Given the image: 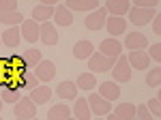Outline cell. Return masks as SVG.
Instances as JSON below:
<instances>
[{
    "label": "cell",
    "instance_id": "39",
    "mask_svg": "<svg viewBox=\"0 0 161 120\" xmlns=\"http://www.w3.org/2000/svg\"><path fill=\"white\" fill-rule=\"evenodd\" d=\"M17 120H37V118H17Z\"/></svg>",
    "mask_w": 161,
    "mask_h": 120
},
{
    "label": "cell",
    "instance_id": "3",
    "mask_svg": "<svg viewBox=\"0 0 161 120\" xmlns=\"http://www.w3.org/2000/svg\"><path fill=\"white\" fill-rule=\"evenodd\" d=\"M99 54H103L105 58L116 60L118 56H123V43H120V41H116V39H110V36H108L105 41H101Z\"/></svg>",
    "mask_w": 161,
    "mask_h": 120
},
{
    "label": "cell",
    "instance_id": "40",
    "mask_svg": "<svg viewBox=\"0 0 161 120\" xmlns=\"http://www.w3.org/2000/svg\"><path fill=\"white\" fill-rule=\"evenodd\" d=\"M67 120H75V118H73V116H69V118H67Z\"/></svg>",
    "mask_w": 161,
    "mask_h": 120
},
{
    "label": "cell",
    "instance_id": "11",
    "mask_svg": "<svg viewBox=\"0 0 161 120\" xmlns=\"http://www.w3.org/2000/svg\"><path fill=\"white\" fill-rule=\"evenodd\" d=\"M127 62H129L131 69H137V71H146L150 67V58L146 52H129Z\"/></svg>",
    "mask_w": 161,
    "mask_h": 120
},
{
    "label": "cell",
    "instance_id": "19",
    "mask_svg": "<svg viewBox=\"0 0 161 120\" xmlns=\"http://www.w3.org/2000/svg\"><path fill=\"white\" fill-rule=\"evenodd\" d=\"M52 96V88L50 86H37L35 90H30V95L28 99L35 103V105H43V103H47Z\"/></svg>",
    "mask_w": 161,
    "mask_h": 120
},
{
    "label": "cell",
    "instance_id": "35",
    "mask_svg": "<svg viewBox=\"0 0 161 120\" xmlns=\"http://www.w3.org/2000/svg\"><path fill=\"white\" fill-rule=\"evenodd\" d=\"M133 7H137V9H157L159 0H136Z\"/></svg>",
    "mask_w": 161,
    "mask_h": 120
},
{
    "label": "cell",
    "instance_id": "41",
    "mask_svg": "<svg viewBox=\"0 0 161 120\" xmlns=\"http://www.w3.org/2000/svg\"><path fill=\"white\" fill-rule=\"evenodd\" d=\"M0 109H2V99H0Z\"/></svg>",
    "mask_w": 161,
    "mask_h": 120
},
{
    "label": "cell",
    "instance_id": "5",
    "mask_svg": "<svg viewBox=\"0 0 161 120\" xmlns=\"http://www.w3.org/2000/svg\"><path fill=\"white\" fill-rule=\"evenodd\" d=\"M15 118H37V105L28 99V96H22L17 103H15V109H13Z\"/></svg>",
    "mask_w": 161,
    "mask_h": 120
},
{
    "label": "cell",
    "instance_id": "36",
    "mask_svg": "<svg viewBox=\"0 0 161 120\" xmlns=\"http://www.w3.org/2000/svg\"><path fill=\"white\" fill-rule=\"evenodd\" d=\"M0 11H17L15 0H0Z\"/></svg>",
    "mask_w": 161,
    "mask_h": 120
},
{
    "label": "cell",
    "instance_id": "34",
    "mask_svg": "<svg viewBox=\"0 0 161 120\" xmlns=\"http://www.w3.org/2000/svg\"><path fill=\"white\" fill-rule=\"evenodd\" d=\"M146 54H148L150 62H161V45H157V43H155V45H150Z\"/></svg>",
    "mask_w": 161,
    "mask_h": 120
},
{
    "label": "cell",
    "instance_id": "10",
    "mask_svg": "<svg viewBox=\"0 0 161 120\" xmlns=\"http://www.w3.org/2000/svg\"><path fill=\"white\" fill-rule=\"evenodd\" d=\"M39 39H41V43H45V45H56V43H58V30H56V26L52 24V22L41 24L39 26Z\"/></svg>",
    "mask_w": 161,
    "mask_h": 120
},
{
    "label": "cell",
    "instance_id": "15",
    "mask_svg": "<svg viewBox=\"0 0 161 120\" xmlns=\"http://www.w3.org/2000/svg\"><path fill=\"white\" fill-rule=\"evenodd\" d=\"M54 9H56V7H47V4H41V2H39L37 7H35V9H32V17H30V19H32V22H41V24H45V22H50L52 17H54Z\"/></svg>",
    "mask_w": 161,
    "mask_h": 120
},
{
    "label": "cell",
    "instance_id": "37",
    "mask_svg": "<svg viewBox=\"0 0 161 120\" xmlns=\"http://www.w3.org/2000/svg\"><path fill=\"white\" fill-rule=\"evenodd\" d=\"M153 32L161 35V15H155V19H153Z\"/></svg>",
    "mask_w": 161,
    "mask_h": 120
},
{
    "label": "cell",
    "instance_id": "26",
    "mask_svg": "<svg viewBox=\"0 0 161 120\" xmlns=\"http://www.w3.org/2000/svg\"><path fill=\"white\" fill-rule=\"evenodd\" d=\"M0 22L7 26H19L24 22V15L19 11H0Z\"/></svg>",
    "mask_w": 161,
    "mask_h": 120
},
{
    "label": "cell",
    "instance_id": "42",
    "mask_svg": "<svg viewBox=\"0 0 161 120\" xmlns=\"http://www.w3.org/2000/svg\"><path fill=\"white\" fill-rule=\"evenodd\" d=\"M95 120H105V118H95Z\"/></svg>",
    "mask_w": 161,
    "mask_h": 120
},
{
    "label": "cell",
    "instance_id": "21",
    "mask_svg": "<svg viewBox=\"0 0 161 120\" xmlns=\"http://www.w3.org/2000/svg\"><path fill=\"white\" fill-rule=\"evenodd\" d=\"M92 54H95V47H92L90 41H77V43L73 45V56H75V58L88 60Z\"/></svg>",
    "mask_w": 161,
    "mask_h": 120
},
{
    "label": "cell",
    "instance_id": "18",
    "mask_svg": "<svg viewBox=\"0 0 161 120\" xmlns=\"http://www.w3.org/2000/svg\"><path fill=\"white\" fill-rule=\"evenodd\" d=\"M99 96L112 103V101H116L120 96V88L114 82H103V84H99Z\"/></svg>",
    "mask_w": 161,
    "mask_h": 120
},
{
    "label": "cell",
    "instance_id": "20",
    "mask_svg": "<svg viewBox=\"0 0 161 120\" xmlns=\"http://www.w3.org/2000/svg\"><path fill=\"white\" fill-rule=\"evenodd\" d=\"M105 28H108V32L112 35V39H114V36L127 32V22H125L123 17H112L110 15V19H105Z\"/></svg>",
    "mask_w": 161,
    "mask_h": 120
},
{
    "label": "cell",
    "instance_id": "24",
    "mask_svg": "<svg viewBox=\"0 0 161 120\" xmlns=\"http://www.w3.org/2000/svg\"><path fill=\"white\" fill-rule=\"evenodd\" d=\"M112 114H114L116 118H120V120H131L136 116V105H133V103H118L116 107L112 109Z\"/></svg>",
    "mask_w": 161,
    "mask_h": 120
},
{
    "label": "cell",
    "instance_id": "7",
    "mask_svg": "<svg viewBox=\"0 0 161 120\" xmlns=\"http://www.w3.org/2000/svg\"><path fill=\"white\" fill-rule=\"evenodd\" d=\"M86 101H88L90 112H92V114H97L99 118H103L105 114H110V112H112V103H110V101H105V99H101L99 95H90Z\"/></svg>",
    "mask_w": 161,
    "mask_h": 120
},
{
    "label": "cell",
    "instance_id": "2",
    "mask_svg": "<svg viewBox=\"0 0 161 120\" xmlns=\"http://www.w3.org/2000/svg\"><path fill=\"white\" fill-rule=\"evenodd\" d=\"M114 62L116 60H112V58H105L103 54H99V52H95L90 58H88V69L90 71L88 73H105V71H110L112 67H114Z\"/></svg>",
    "mask_w": 161,
    "mask_h": 120
},
{
    "label": "cell",
    "instance_id": "1",
    "mask_svg": "<svg viewBox=\"0 0 161 120\" xmlns=\"http://www.w3.org/2000/svg\"><path fill=\"white\" fill-rule=\"evenodd\" d=\"M112 77H114V84H127L131 79V67L127 62V56H118L114 67H112Z\"/></svg>",
    "mask_w": 161,
    "mask_h": 120
},
{
    "label": "cell",
    "instance_id": "33",
    "mask_svg": "<svg viewBox=\"0 0 161 120\" xmlns=\"http://www.w3.org/2000/svg\"><path fill=\"white\" fill-rule=\"evenodd\" d=\"M131 120H153V116H150V112L146 109V105L142 103V105L136 107V116H133Z\"/></svg>",
    "mask_w": 161,
    "mask_h": 120
},
{
    "label": "cell",
    "instance_id": "44",
    "mask_svg": "<svg viewBox=\"0 0 161 120\" xmlns=\"http://www.w3.org/2000/svg\"><path fill=\"white\" fill-rule=\"evenodd\" d=\"M0 120H2V118H0Z\"/></svg>",
    "mask_w": 161,
    "mask_h": 120
},
{
    "label": "cell",
    "instance_id": "43",
    "mask_svg": "<svg viewBox=\"0 0 161 120\" xmlns=\"http://www.w3.org/2000/svg\"><path fill=\"white\" fill-rule=\"evenodd\" d=\"M0 47H2V41H0Z\"/></svg>",
    "mask_w": 161,
    "mask_h": 120
},
{
    "label": "cell",
    "instance_id": "17",
    "mask_svg": "<svg viewBox=\"0 0 161 120\" xmlns=\"http://www.w3.org/2000/svg\"><path fill=\"white\" fill-rule=\"evenodd\" d=\"M19 39H22L19 26H11V28H7V30L0 35V41H2L7 47H17V45H19Z\"/></svg>",
    "mask_w": 161,
    "mask_h": 120
},
{
    "label": "cell",
    "instance_id": "13",
    "mask_svg": "<svg viewBox=\"0 0 161 120\" xmlns=\"http://www.w3.org/2000/svg\"><path fill=\"white\" fill-rule=\"evenodd\" d=\"M19 32L28 43H37L39 41V24L32 22V19H24L22 26H19Z\"/></svg>",
    "mask_w": 161,
    "mask_h": 120
},
{
    "label": "cell",
    "instance_id": "27",
    "mask_svg": "<svg viewBox=\"0 0 161 120\" xmlns=\"http://www.w3.org/2000/svg\"><path fill=\"white\" fill-rule=\"evenodd\" d=\"M43 60V56H41V52L39 49H26L24 54H22V62H24V67H37L39 62Z\"/></svg>",
    "mask_w": 161,
    "mask_h": 120
},
{
    "label": "cell",
    "instance_id": "8",
    "mask_svg": "<svg viewBox=\"0 0 161 120\" xmlns=\"http://www.w3.org/2000/svg\"><path fill=\"white\" fill-rule=\"evenodd\" d=\"M105 19H108V11L103 7H99L97 11H92L84 19V26L88 30H101V28H105Z\"/></svg>",
    "mask_w": 161,
    "mask_h": 120
},
{
    "label": "cell",
    "instance_id": "22",
    "mask_svg": "<svg viewBox=\"0 0 161 120\" xmlns=\"http://www.w3.org/2000/svg\"><path fill=\"white\" fill-rule=\"evenodd\" d=\"M73 84L77 90H95L97 88V77L92 73H82V75H77V79Z\"/></svg>",
    "mask_w": 161,
    "mask_h": 120
},
{
    "label": "cell",
    "instance_id": "25",
    "mask_svg": "<svg viewBox=\"0 0 161 120\" xmlns=\"http://www.w3.org/2000/svg\"><path fill=\"white\" fill-rule=\"evenodd\" d=\"M71 114V109L67 107L64 103H58V105H52L50 112H47V120H67Z\"/></svg>",
    "mask_w": 161,
    "mask_h": 120
},
{
    "label": "cell",
    "instance_id": "9",
    "mask_svg": "<svg viewBox=\"0 0 161 120\" xmlns=\"http://www.w3.org/2000/svg\"><path fill=\"white\" fill-rule=\"evenodd\" d=\"M123 45H127L129 52H144L146 45H148V39H146V35H142V32H129Z\"/></svg>",
    "mask_w": 161,
    "mask_h": 120
},
{
    "label": "cell",
    "instance_id": "16",
    "mask_svg": "<svg viewBox=\"0 0 161 120\" xmlns=\"http://www.w3.org/2000/svg\"><path fill=\"white\" fill-rule=\"evenodd\" d=\"M54 26H71L73 24V13L69 9H64V4H58L54 9Z\"/></svg>",
    "mask_w": 161,
    "mask_h": 120
},
{
    "label": "cell",
    "instance_id": "32",
    "mask_svg": "<svg viewBox=\"0 0 161 120\" xmlns=\"http://www.w3.org/2000/svg\"><path fill=\"white\" fill-rule=\"evenodd\" d=\"M146 109L150 112V116H161V103L157 96H153V99H148L146 101Z\"/></svg>",
    "mask_w": 161,
    "mask_h": 120
},
{
    "label": "cell",
    "instance_id": "29",
    "mask_svg": "<svg viewBox=\"0 0 161 120\" xmlns=\"http://www.w3.org/2000/svg\"><path fill=\"white\" fill-rule=\"evenodd\" d=\"M56 92H58V96H62V99H75L77 88H75L73 82H62V84H58Z\"/></svg>",
    "mask_w": 161,
    "mask_h": 120
},
{
    "label": "cell",
    "instance_id": "31",
    "mask_svg": "<svg viewBox=\"0 0 161 120\" xmlns=\"http://www.w3.org/2000/svg\"><path fill=\"white\" fill-rule=\"evenodd\" d=\"M146 84H148L150 88H157V86L161 84V67H153V69H148Z\"/></svg>",
    "mask_w": 161,
    "mask_h": 120
},
{
    "label": "cell",
    "instance_id": "30",
    "mask_svg": "<svg viewBox=\"0 0 161 120\" xmlns=\"http://www.w3.org/2000/svg\"><path fill=\"white\" fill-rule=\"evenodd\" d=\"M39 86V79L32 75V73H24L22 75V79H19V84H17V90H22V88H28V90H35Z\"/></svg>",
    "mask_w": 161,
    "mask_h": 120
},
{
    "label": "cell",
    "instance_id": "6",
    "mask_svg": "<svg viewBox=\"0 0 161 120\" xmlns=\"http://www.w3.org/2000/svg\"><path fill=\"white\" fill-rule=\"evenodd\" d=\"M32 75L37 77L39 82H50V79L56 77V64L52 60H41L37 67H35V73Z\"/></svg>",
    "mask_w": 161,
    "mask_h": 120
},
{
    "label": "cell",
    "instance_id": "14",
    "mask_svg": "<svg viewBox=\"0 0 161 120\" xmlns=\"http://www.w3.org/2000/svg\"><path fill=\"white\" fill-rule=\"evenodd\" d=\"M101 4L99 0H67L64 2V9H75V11H97Z\"/></svg>",
    "mask_w": 161,
    "mask_h": 120
},
{
    "label": "cell",
    "instance_id": "12",
    "mask_svg": "<svg viewBox=\"0 0 161 120\" xmlns=\"http://www.w3.org/2000/svg\"><path fill=\"white\" fill-rule=\"evenodd\" d=\"M103 9L110 13L112 17H123L127 13V9H131V2L129 0H108Z\"/></svg>",
    "mask_w": 161,
    "mask_h": 120
},
{
    "label": "cell",
    "instance_id": "28",
    "mask_svg": "<svg viewBox=\"0 0 161 120\" xmlns=\"http://www.w3.org/2000/svg\"><path fill=\"white\" fill-rule=\"evenodd\" d=\"M0 99H2V103H17L22 99V95L17 90V86H7V88H2Z\"/></svg>",
    "mask_w": 161,
    "mask_h": 120
},
{
    "label": "cell",
    "instance_id": "38",
    "mask_svg": "<svg viewBox=\"0 0 161 120\" xmlns=\"http://www.w3.org/2000/svg\"><path fill=\"white\" fill-rule=\"evenodd\" d=\"M108 120H120V118H116L114 114H110V118H108Z\"/></svg>",
    "mask_w": 161,
    "mask_h": 120
},
{
    "label": "cell",
    "instance_id": "23",
    "mask_svg": "<svg viewBox=\"0 0 161 120\" xmlns=\"http://www.w3.org/2000/svg\"><path fill=\"white\" fill-rule=\"evenodd\" d=\"M71 112H75V116H73L75 120H90V107H88V101L84 96L75 99V107Z\"/></svg>",
    "mask_w": 161,
    "mask_h": 120
},
{
    "label": "cell",
    "instance_id": "4",
    "mask_svg": "<svg viewBox=\"0 0 161 120\" xmlns=\"http://www.w3.org/2000/svg\"><path fill=\"white\" fill-rule=\"evenodd\" d=\"M155 15H157V9H137V7H133L129 11V19L133 26H146L150 19H155Z\"/></svg>",
    "mask_w": 161,
    "mask_h": 120
}]
</instances>
